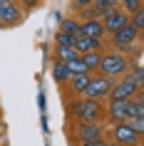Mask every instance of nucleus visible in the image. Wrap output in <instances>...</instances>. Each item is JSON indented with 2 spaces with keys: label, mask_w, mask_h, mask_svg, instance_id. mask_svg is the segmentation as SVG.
Returning a JSON list of instances; mask_svg holds the SVG:
<instances>
[{
  "label": "nucleus",
  "mask_w": 144,
  "mask_h": 146,
  "mask_svg": "<svg viewBox=\"0 0 144 146\" xmlns=\"http://www.w3.org/2000/svg\"><path fill=\"white\" fill-rule=\"evenodd\" d=\"M104 116L107 121L112 124H124L132 119L129 114V102H117V99H107V107H104Z\"/></svg>",
  "instance_id": "nucleus-8"
},
{
  "label": "nucleus",
  "mask_w": 144,
  "mask_h": 146,
  "mask_svg": "<svg viewBox=\"0 0 144 146\" xmlns=\"http://www.w3.org/2000/svg\"><path fill=\"white\" fill-rule=\"evenodd\" d=\"M23 8L17 3H0V25H20Z\"/></svg>",
  "instance_id": "nucleus-10"
},
{
  "label": "nucleus",
  "mask_w": 144,
  "mask_h": 146,
  "mask_svg": "<svg viewBox=\"0 0 144 146\" xmlns=\"http://www.w3.org/2000/svg\"><path fill=\"white\" fill-rule=\"evenodd\" d=\"M107 146H124V144H117V141H109Z\"/></svg>",
  "instance_id": "nucleus-29"
},
{
  "label": "nucleus",
  "mask_w": 144,
  "mask_h": 146,
  "mask_svg": "<svg viewBox=\"0 0 144 146\" xmlns=\"http://www.w3.org/2000/svg\"><path fill=\"white\" fill-rule=\"evenodd\" d=\"M134 67V60L127 57L124 52H117V50H107L102 52V64H99V74H107L112 79H122L129 74V69Z\"/></svg>",
  "instance_id": "nucleus-2"
},
{
  "label": "nucleus",
  "mask_w": 144,
  "mask_h": 146,
  "mask_svg": "<svg viewBox=\"0 0 144 146\" xmlns=\"http://www.w3.org/2000/svg\"><path fill=\"white\" fill-rule=\"evenodd\" d=\"M90 82H92V74H72V79L67 82V89L75 97H84L90 89Z\"/></svg>",
  "instance_id": "nucleus-12"
},
{
  "label": "nucleus",
  "mask_w": 144,
  "mask_h": 146,
  "mask_svg": "<svg viewBox=\"0 0 144 146\" xmlns=\"http://www.w3.org/2000/svg\"><path fill=\"white\" fill-rule=\"evenodd\" d=\"M139 92H142V89L137 87V82L127 74V77H122V79H117V82H114L109 99H117V102H129V99H134V97H137Z\"/></svg>",
  "instance_id": "nucleus-7"
},
{
  "label": "nucleus",
  "mask_w": 144,
  "mask_h": 146,
  "mask_svg": "<svg viewBox=\"0 0 144 146\" xmlns=\"http://www.w3.org/2000/svg\"><path fill=\"white\" fill-rule=\"evenodd\" d=\"M129 114H132V119L144 116V92H139L134 99H129Z\"/></svg>",
  "instance_id": "nucleus-17"
},
{
  "label": "nucleus",
  "mask_w": 144,
  "mask_h": 146,
  "mask_svg": "<svg viewBox=\"0 0 144 146\" xmlns=\"http://www.w3.org/2000/svg\"><path fill=\"white\" fill-rule=\"evenodd\" d=\"M75 50H77L80 54H87V52H102V40L87 37V35H77V37H75Z\"/></svg>",
  "instance_id": "nucleus-11"
},
{
  "label": "nucleus",
  "mask_w": 144,
  "mask_h": 146,
  "mask_svg": "<svg viewBox=\"0 0 144 146\" xmlns=\"http://www.w3.org/2000/svg\"><path fill=\"white\" fill-rule=\"evenodd\" d=\"M114 82L117 79H112V77H107V74H92V82H90V89H87V99H99V102H104V99H109V94H112V87H114Z\"/></svg>",
  "instance_id": "nucleus-5"
},
{
  "label": "nucleus",
  "mask_w": 144,
  "mask_h": 146,
  "mask_svg": "<svg viewBox=\"0 0 144 146\" xmlns=\"http://www.w3.org/2000/svg\"><path fill=\"white\" fill-rule=\"evenodd\" d=\"M109 141L107 139H102V141H87V144H80V146H107Z\"/></svg>",
  "instance_id": "nucleus-28"
},
{
  "label": "nucleus",
  "mask_w": 144,
  "mask_h": 146,
  "mask_svg": "<svg viewBox=\"0 0 144 146\" xmlns=\"http://www.w3.org/2000/svg\"><path fill=\"white\" fill-rule=\"evenodd\" d=\"M102 139H107L104 124H99V121H77L75 124V141H77V146L87 144V141H102Z\"/></svg>",
  "instance_id": "nucleus-4"
},
{
  "label": "nucleus",
  "mask_w": 144,
  "mask_h": 146,
  "mask_svg": "<svg viewBox=\"0 0 144 146\" xmlns=\"http://www.w3.org/2000/svg\"><path fill=\"white\" fill-rule=\"evenodd\" d=\"M102 25H104V35L112 37L117 30H122L124 25H129V15L122 8H114V10H109V13L102 17Z\"/></svg>",
  "instance_id": "nucleus-9"
},
{
  "label": "nucleus",
  "mask_w": 144,
  "mask_h": 146,
  "mask_svg": "<svg viewBox=\"0 0 144 146\" xmlns=\"http://www.w3.org/2000/svg\"><path fill=\"white\" fill-rule=\"evenodd\" d=\"M55 45H57V47H75V37H70L67 32L57 30V35H55Z\"/></svg>",
  "instance_id": "nucleus-22"
},
{
  "label": "nucleus",
  "mask_w": 144,
  "mask_h": 146,
  "mask_svg": "<svg viewBox=\"0 0 144 146\" xmlns=\"http://www.w3.org/2000/svg\"><path fill=\"white\" fill-rule=\"evenodd\" d=\"M0 3H15V0H0Z\"/></svg>",
  "instance_id": "nucleus-30"
},
{
  "label": "nucleus",
  "mask_w": 144,
  "mask_h": 146,
  "mask_svg": "<svg viewBox=\"0 0 144 146\" xmlns=\"http://www.w3.org/2000/svg\"><path fill=\"white\" fill-rule=\"evenodd\" d=\"M52 79L55 82H60V84H67L70 79H72V69H70L67 62H52Z\"/></svg>",
  "instance_id": "nucleus-14"
},
{
  "label": "nucleus",
  "mask_w": 144,
  "mask_h": 146,
  "mask_svg": "<svg viewBox=\"0 0 144 146\" xmlns=\"http://www.w3.org/2000/svg\"><path fill=\"white\" fill-rule=\"evenodd\" d=\"M129 77L137 82L139 89H144V67H142V64H134V67L129 69Z\"/></svg>",
  "instance_id": "nucleus-23"
},
{
  "label": "nucleus",
  "mask_w": 144,
  "mask_h": 146,
  "mask_svg": "<svg viewBox=\"0 0 144 146\" xmlns=\"http://www.w3.org/2000/svg\"><path fill=\"white\" fill-rule=\"evenodd\" d=\"M129 124H132V129L144 139V116H139V119H129Z\"/></svg>",
  "instance_id": "nucleus-26"
},
{
  "label": "nucleus",
  "mask_w": 144,
  "mask_h": 146,
  "mask_svg": "<svg viewBox=\"0 0 144 146\" xmlns=\"http://www.w3.org/2000/svg\"><path fill=\"white\" fill-rule=\"evenodd\" d=\"M80 35H87V37L94 40H104V25L102 20H80Z\"/></svg>",
  "instance_id": "nucleus-13"
},
{
  "label": "nucleus",
  "mask_w": 144,
  "mask_h": 146,
  "mask_svg": "<svg viewBox=\"0 0 144 146\" xmlns=\"http://www.w3.org/2000/svg\"><path fill=\"white\" fill-rule=\"evenodd\" d=\"M70 116L77 121H99L104 119V104L99 99H87V97H75L67 107Z\"/></svg>",
  "instance_id": "nucleus-1"
},
{
  "label": "nucleus",
  "mask_w": 144,
  "mask_h": 146,
  "mask_svg": "<svg viewBox=\"0 0 144 146\" xmlns=\"http://www.w3.org/2000/svg\"><path fill=\"white\" fill-rule=\"evenodd\" d=\"M109 136H112V141L124 144V146H142V144H144V139L139 136L134 129H132V124H129V121L114 124L112 129H109Z\"/></svg>",
  "instance_id": "nucleus-6"
},
{
  "label": "nucleus",
  "mask_w": 144,
  "mask_h": 146,
  "mask_svg": "<svg viewBox=\"0 0 144 146\" xmlns=\"http://www.w3.org/2000/svg\"><path fill=\"white\" fill-rule=\"evenodd\" d=\"M84 64H87V69H90V74H97L99 72V64H102V52H87L82 54Z\"/></svg>",
  "instance_id": "nucleus-16"
},
{
  "label": "nucleus",
  "mask_w": 144,
  "mask_h": 146,
  "mask_svg": "<svg viewBox=\"0 0 144 146\" xmlns=\"http://www.w3.org/2000/svg\"><path fill=\"white\" fill-rule=\"evenodd\" d=\"M92 3H94V0H70V5H72V8H75V10H82V8H90Z\"/></svg>",
  "instance_id": "nucleus-27"
},
{
  "label": "nucleus",
  "mask_w": 144,
  "mask_h": 146,
  "mask_svg": "<svg viewBox=\"0 0 144 146\" xmlns=\"http://www.w3.org/2000/svg\"><path fill=\"white\" fill-rule=\"evenodd\" d=\"M139 37H142V32L129 23V25H124L122 30H117L112 35V47L117 50V52H124L127 57H132V54H137V52H139V47H142Z\"/></svg>",
  "instance_id": "nucleus-3"
},
{
  "label": "nucleus",
  "mask_w": 144,
  "mask_h": 146,
  "mask_svg": "<svg viewBox=\"0 0 144 146\" xmlns=\"http://www.w3.org/2000/svg\"><path fill=\"white\" fill-rule=\"evenodd\" d=\"M129 23H132V25L137 27V30H139V32L144 35V8H142V10H137L134 15L129 17Z\"/></svg>",
  "instance_id": "nucleus-25"
},
{
  "label": "nucleus",
  "mask_w": 144,
  "mask_h": 146,
  "mask_svg": "<svg viewBox=\"0 0 144 146\" xmlns=\"http://www.w3.org/2000/svg\"><path fill=\"white\" fill-rule=\"evenodd\" d=\"M102 17H104V13L97 10L94 5H90V8H82V10H80V17H77V20H102Z\"/></svg>",
  "instance_id": "nucleus-19"
},
{
  "label": "nucleus",
  "mask_w": 144,
  "mask_h": 146,
  "mask_svg": "<svg viewBox=\"0 0 144 146\" xmlns=\"http://www.w3.org/2000/svg\"><path fill=\"white\" fill-rule=\"evenodd\" d=\"M70 69H72V74H90V69H87V64H84L82 54H80L75 62H70Z\"/></svg>",
  "instance_id": "nucleus-24"
},
{
  "label": "nucleus",
  "mask_w": 144,
  "mask_h": 146,
  "mask_svg": "<svg viewBox=\"0 0 144 146\" xmlns=\"http://www.w3.org/2000/svg\"><path fill=\"white\" fill-rule=\"evenodd\" d=\"M77 57H80V52H77L75 47H55V60L57 62H75Z\"/></svg>",
  "instance_id": "nucleus-15"
},
{
  "label": "nucleus",
  "mask_w": 144,
  "mask_h": 146,
  "mask_svg": "<svg viewBox=\"0 0 144 146\" xmlns=\"http://www.w3.org/2000/svg\"><path fill=\"white\" fill-rule=\"evenodd\" d=\"M80 20H77V17H65V20H62V25H60V30L62 32H67L70 37H77V35H80Z\"/></svg>",
  "instance_id": "nucleus-18"
},
{
  "label": "nucleus",
  "mask_w": 144,
  "mask_h": 146,
  "mask_svg": "<svg viewBox=\"0 0 144 146\" xmlns=\"http://www.w3.org/2000/svg\"><path fill=\"white\" fill-rule=\"evenodd\" d=\"M92 5H94V8H97V10H102V13H104V15H107L109 10L119 8V5H122V0H94Z\"/></svg>",
  "instance_id": "nucleus-21"
},
{
  "label": "nucleus",
  "mask_w": 144,
  "mask_h": 146,
  "mask_svg": "<svg viewBox=\"0 0 144 146\" xmlns=\"http://www.w3.org/2000/svg\"><path fill=\"white\" fill-rule=\"evenodd\" d=\"M119 8L124 10L129 17H132L137 10H142V8H144V0H122V5H119Z\"/></svg>",
  "instance_id": "nucleus-20"
}]
</instances>
